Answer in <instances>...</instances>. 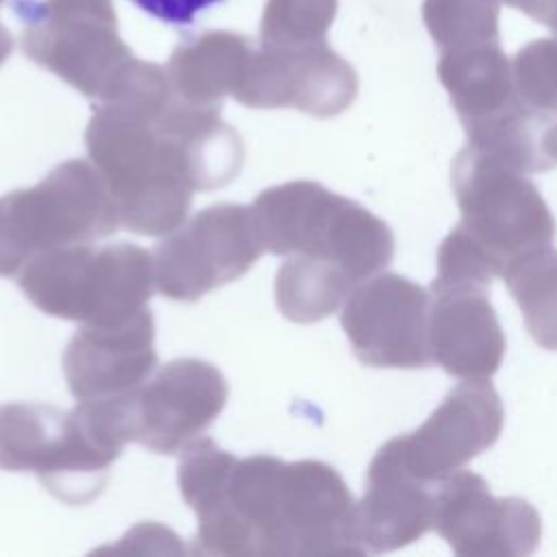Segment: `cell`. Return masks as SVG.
Wrapping results in <instances>:
<instances>
[{"mask_svg":"<svg viewBox=\"0 0 557 557\" xmlns=\"http://www.w3.org/2000/svg\"><path fill=\"white\" fill-rule=\"evenodd\" d=\"M178 487L198 516L196 548L220 557L366 555L357 503L315 459L233 457L211 437L181 450Z\"/></svg>","mask_w":557,"mask_h":557,"instance_id":"1","label":"cell"},{"mask_svg":"<svg viewBox=\"0 0 557 557\" xmlns=\"http://www.w3.org/2000/svg\"><path fill=\"white\" fill-rule=\"evenodd\" d=\"M87 154L120 215L137 235L161 237L181 226L194 191L237 178L244 141L213 111L168 109L152 85L100 109L85 133Z\"/></svg>","mask_w":557,"mask_h":557,"instance_id":"2","label":"cell"},{"mask_svg":"<svg viewBox=\"0 0 557 557\" xmlns=\"http://www.w3.org/2000/svg\"><path fill=\"white\" fill-rule=\"evenodd\" d=\"M250 207L265 252L335 265L357 285L394 259L392 228L363 205L315 181L268 187Z\"/></svg>","mask_w":557,"mask_h":557,"instance_id":"3","label":"cell"},{"mask_svg":"<svg viewBox=\"0 0 557 557\" xmlns=\"http://www.w3.org/2000/svg\"><path fill=\"white\" fill-rule=\"evenodd\" d=\"M17 285L48 315L113 324L146 309L154 287L152 252L128 242L61 246L35 255Z\"/></svg>","mask_w":557,"mask_h":557,"instance_id":"4","label":"cell"},{"mask_svg":"<svg viewBox=\"0 0 557 557\" xmlns=\"http://www.w3.org/2000/svg\"><path fill=\"white\" fill-rule=\"evenodd\" d=\"M120 226L96 165L70 159L37 185L0 196V276L20 274L39 252L102 239Z\"/></svg>","mask_w":557,"mask_h":557,"instance_id":"5","label":"cell"},{"mask_svg":"<svg viewBox=\"0 0 557 557\" xmlns=\"http://www.w3.org/2000/svg\"><path fill=\"white\" fill-rule=\"evenodd\" d=\"M122 453L104 446L78 416L48 403L0 405V470L35 472L67 505L100 496Z\"/></svg>","mask_w":557,"mask_h":557,"instance_id":"6","label":"cell"},{"mask_svg":"<svg viewBox=\"0 0 557 557\" xmlns=\"http://www.w3.org/2000/svg\"><path fill=\"white\" fill-rule=\"evenodd\" d=\"M450 181L459 224L503 274L516 259L550 246L555 218L527 172L466 144L453 161Z\"/></svg>","mask_w":557,"mask_h":557,"instance_id":"7","label":"cell"},{"mask_svg":"<svg viewBox=\"0 0 557 557\" xmlns=\"http://www.w3.org/2000/svg\"><path fill=\"white\" fill-rule=\"evenodd\" d=\"M263 252L252 207L209 205L154 246V287L170 300L194 302L244 276Z\"/></svg>","mask_w":557,"mask_h":557,"instance_id":"8","label":"cell"},{"mask_svg":"<svg viewBox=\"0 0 557 557\" xmlns=\"http://www.w3.org/2000/svg\"><path fill=\"white\" fill-rule=\"evenodd\" d=\"M228 383L202 359H174L150 381L124 394L131 442L159 455H176L222 413Z\"/></svg>","mask_w":557,"mask_h":557,"instance_id":"9","label":"cell"},{"mask_svg":"<svg viewBox=\"0 0 557 557\" xmlns=\"http://www.w3.org/2000/svg\"><path fill=\"white\" fill-rule=\"evenodd\" d=\"M429 309L431 296L424 287L383 272L348 294L339 322L361 363L418 370L431 363Z\"/></svg>","mask_w":557,"mask_h":557,"instance_id":"10","label":"cell"},{"mask_svg":"<svg viewBox=\"0 0 557 557\" xmlns=\"http://www.w3.org/2000/svg\"><path fill=\"white\" fill-rule=\"evenodd\" d=\"M433 529L461 557H524L542 537L535 507L518 496L494 498L483 476L457 470L435 483Z\"/></svg>","mask_w":557,"mask_h":557,"instance_id":"11","label":"cell"},{"mask_svg":"<svg viewBox=\"0 0 557 557\" xmlns=\"http://www.w3.org/2000/svg\"><path fill=\"white\" fill-rule=\"evenodd\" d=\"M505 409L487 381H466L411 433L392 437L407 470L435 487L492 448L503 431Z\"/></svg>","mask_w":557,"mask_h":557,"instance_id":"12","label":"cell"},{"mask_svg":"<svg viewBox=\"0 0 557 557\" xmlns=\"http://www.w3.org/2000/svg\"><path fill=\"white\" fill-rule=\"evenodd\" d=\"M154 366V320L148 307L122 322L81 324L63 352L65 381L76 400L126 394Z\"/></svg>","mask_w":557,"mask_h":557,"instance_id":"13","label":"cell"},{"mask_svg":"<svg viewBox=\"0 0 557 557\" xmlns=\"http://www.w3.org/2000/svg\"><path fill=\"white\" fill-rule=\"evenodd\" d=\"M485 289L476 285L431 289V361L463 381H487L505 357V335Z\"/></svg>","mask_w":557,"mask_h":557,"instance_id":"14","label":"cell"},{"mask_svg":"<svg viewBox=\"0 0 557 557\" xmlns=\"http://www.w3.org/2000/svg\"><path fill=\"white\" fill-rule=\"evenodd\" d=\"M433 485L416 479L387 440L366 472V492L357 503V527L368 553H387L420 540L433 529Z\"/></svg>","mask_w":557,"mask_h":557,"instance_id":"15","label":"cell"},{"mask_svg":"<svg viewBox=\"0 0 557 557\" xmlns=\"http://www.w3.org/2000/svg\"><path fill=\"white\" fill-rule=\"evenodd\" d=\"M437 78L466 128V135L498 124L522 109L511 61L498 44L440 52Z\"/></svg>","mask_w":557,"mask_h":557,"instance_id":"16","label":"cell"},{"mask_svg":"<svg viewBox=\"0 0 557 557\" xmlns=\"http://www.w3.org/2000/svg\"><path fill=\"white\" fill-rule=\"evenodd\" d=\"M355 287L357 283L335 265L287 257L276 272L274 298L289 322L313 324L335 313Z\"/></svg>","mask_w":557,"mask_h":557,"instance_id":"17","label":"cell"},{"mask_svg":"<svg viewBox=\"0 0 557 557\" xmlns=\"http://www.w3.org/2000/svg\"><path fill=\"white\" fill-rule=\"evenodd\" d=\"M524 326L540 348L557 350V250L537 248L516 259L503 274Z\"/></svg>","mask_w":557,"mask_h":557,"instance_id":"18","label":"cell"},{"mask_svg":"<svg viewBox=\"0 0 557 557\" xmlns=\"http://www.w3.org/2000/svg\"><path fill=\"white\" fill-rule=\"evenodd\" d=\"M503 0H424L422 20L437 50L500 41Z\"/></svg>","mask_w":557,"mask_h":557,"instance_id":"19","label":"cell"},{"mask_svg":"<svg viewBox=\"0 0 557 557\" xmlns=\"http://www.w3.org/2000/svg\"><path fill=\"white\" fill-rule=\"evenodd\" d=\"M513 85L522 107L544 126L557 120V33L533 39L511 59Z\"/></svg>","mask_w":557,"mask_h":557,"instance_id":"20","label":"cell"},{"mask_svg":"<svg viewBox=\"0 0 557 557\" xmlns=\"http://www.w3.org/2000/svg\"><path fill=\"white\" fill-rule=\"evenodd\" d=\"M496 276H503L496 261L457 224L440 244L437 274L431 289L455 285L490 287Z\"/></svg>","mask_w":557,"mask_h":557,"instance_id":"21","label":"cell"},{"mask_svg":"<svg viewBox=\"0 0 557 557\" xmlns=\"http://www.w3.org/2000/svg\"><path fill=\"white\" fill-rule=\"evenodd\" d=\"M131 2L144 13H148L150 17L163 24L183 28V26H191L198 20V15L207 13L209 9H213L224 0H131Z\"/></svg>","mask_w":557,"mask_h":557,"instance_id":"22","label":"cell"},{"mask_svg":"<svg viewBox=\"0 0 557 557\" xmlns=\"http://www.w3.org/2000/svg\"><path fill=\"white\" fill-rule=\"evenodd\" d=\"M503 2L529 15L531 20L544 24L553 33H557V0H503Z\"/></svg>","mask_w":557,"mask_h":557,"instance_id":"23","label":"cell"}]
</instances>
